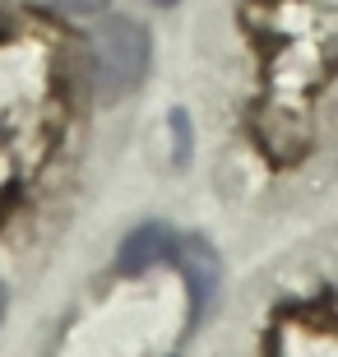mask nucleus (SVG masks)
<instances>
[{
	"mask_svg": "<svg viewBox=\"0 0 338 357\" xmlns=\"http://www.w3.org/2000/svg\"><path fill=\"white\" fill-rule=\"evenodd\" d=\"M158 5H176V0H158Z\"/></svg>",
	"mask_w": 338,
	"mask_h": 357,
	"instance_id": "6",
	"label": "nucleus"
},
{
	"mask_svg": "<svg viewBox=\"0 0 338 357\" xmlns=\"http://www.w3.org/2000/svg\"><path fill=\"white\" fill-rule=\"evenodd\" d=\"M171 246H176V237H171L167 227L148 223V227H139V232H130V237H125L116 269H121V274H144V269H153L158 260H167Z\"/></svg>",
	"mask_w": 338,
	"mask_h": 357,
	"instance_id": "3",
	"label": "nucleus"
},
{
	"mask_svg": "<svg viewBox=\"0 0 338 357\" xmlns=\"http://www.w3.org/2000/svg\"><path fill=\"white\" fill-rule=\"evenodd\" d=\"M56 5H61L66 14H102L112 0H56Z\"/></svg>",
	"mask_w": 338,
	"mask_h": 357,
	"instance_id": "4",
	"label": "nucleus"
},
{
	"mask_svg": "<svg viewBox=\"0 0 338 357\" xmlns=\"http://www.w3.org/2000/svg\"><path fill=\"white\" fill-rule=\"evenodd\" d=\"M148 28L135 24L130 14H107L102 24L89 33V66H93V89L102 102H121L148 75Z\"/></svg>",
	"mask_w": 338,
	"mask_h": 357,
	"instance_id": "1",
	"label": "nucleus"
},
{
	"mask_svg": "<svg viewBox=\"0 0 338 357\" xmlns=\"http://www.w3.org/2000/svg\"><path fill=\"white\" fill-rule=\"evenodd\" d=\"M171 260L181 265L185 283H190V316H195V325L208 316V306L218 302V255H213V246H208L204 237H176V246H171Z\"/></svg>",
	"mask_w": 338,
	"mask_h": 357,
	"instance_id": "2",
	"label": "nucleus"
},
{
	"mask_svg": "<svg viewBox=\"0 0 338 357\" xmlns=\"http://www.w3.org/2000/svg\"><path fill=\"white\" fill-rule=\"evenodd\" d=\"M0 316H5V288H0Z\"/></svg>",
	"mask_w": 338,
	"mask_h": 357,
	"instance_id": "5",
	"label": "nucleus"
}]
</instances>
